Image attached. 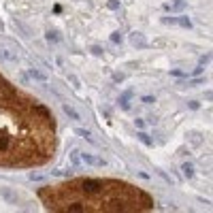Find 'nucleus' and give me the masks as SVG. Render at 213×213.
<instances>
[{"instance_id": "20e7f679", "label": "nucleus", "mask_w": 213, "mask_h": 213, "mask_svg": "<svg viewBox=\"0 0 213 213\" xmlns=\"http://www.w3.org/2000/svg\"><path fill=\"white\" fill-rule=\"evenodd\" d=\"M62 111H64L70 120H81V115L77 113V109H75V107H70L68 102H64V105H62Z\"/></svg>"}, {"instance_id": "aec40b11", "label": "nucleus", "mask_w": 213, "mask_h": 213, "mask_svg": "<svg viewBox=\"0 0 213 213\" xmlns=\"http://www.w3.org/2000/svg\"><path fill=\"white\" fill-rule=\"evenodd\" d=\"M134 124H136L139 130H143V128H145V122H143V120H134Z\"/></svg>"}, {"instance_id": "a878e982", "label": "nucleus", "mask_w": 213, "mask_h": 213, "mask_svg": "<svg viewBox=\"0 0 213 213\" xmlns=\"http://www.w3.org/2000/svg\"><path fill=\"white\" fill-rule=\"evenodd\" d=\"M188 107H190V109H198V102H196V100H190Z\"/></svg>"}, {"instance_id": "2eb2a0df", "label": "nucleus", "mask_w": 213, "mask_h": 213, "mask_svg": "<svg viewBox=\"0 0 213 213\" xmlns=\"http://www.w3.org/2000/svg\"><path fill=\"white\" fill-rule=\"evenodd\" d=\"M70 160H73V164H79V160H81V158H79V151H77V149L70 154Z\"/></svg>"}, {"instance_id": "4be33fe9", "label": "nucleus", "mask_w": 213, "mask_h": 213, "mask_svg": "<svg viewBox=\"0 0 213 213\" xmlns=\"http://www.w3.org/2000/svg\"><path fill=\"white\" fill-rule=\"evenodd\" d=\"M113 81H124V75H122V73H115V75H113Z\"/></svg>"}, {"instance_id": "ddd939ff", "label": "nucleus", "mask_w": 213, "mask_h": 213, "mask_svg": "<svg viewBox=\"0 0 213 213\" xmlns=\"http://www.w3.org/2000/svg\"><path fill=\"white\" fill-rule=\"evenodd\" d=\"M136 136H139V141H141V143H145V145H151V139H149V134H145V132H139Z\"/></svg>"}, {"instance_id": "9d476101", "label": "nucleus", "mask_w": 213, "mask_h": 213, "mask_svg": "<svg viewBox=\"0 0 213 213\" xmlns=\"http://www.w3.org/2000/svg\"><path fill=\"white\" fill-rule=\"evenodd\" d=\"M183 6H185V2H183V0H179V2H175V4H164V9H166V11H181Z\"/></svg>"}, {"instance_id": "9b49d317", "label": "nucleus", "mask_w": 213, "mask_h": 213, "mask_svg": "<svg viewBox=\"0 0 213 213\" xmlns=\"http://www.w3.org/2000/svg\"><path fill=\"white\" fill-rule=\"evenodd\" d=\"M75 134H79V136H83L85 141H89V143H94V139L89 136V132H87V130H83V128H75Z\"/></svg>"}, {"instance_id": "b1692460", "label": "nucleus", "mask_w": 213, "mask_h": 213, "mask_svg": "<svg viewBox=\"0 0 213 213\" xmlns=\"http://www.w3.org/2000/svg\"><path fill=\"white\" fill-rule=\"evenodd\" d=\"M162 21H164V24H177V19H175V17H164Z\"/></svg>"}, {"instance_id": "f8f14e48", "label": "nucleus", "mask_w": 213, "mask_h": 213, "mask_svg": "<svg viewBox=\"0 0 213 213\" xmlns=\"http://www.w3.org/2000/svg\"><path fill=\"white\" fill-rule=\"evenodd\" d=\"M177 24L181 26V28H192V21L185 17V15H181V17H177Z\"/></svg>"}, {"instance_id": "f257e3e1", "label": "nucleus", "mask_w": 213, "mask_h": 213, "mask_svg": "<svg viewBox=\"0 0 213 213\" xmlns=\"http://www.w3.org/2000/svg\"><path fill=\"white\" fill-rule=\"evenodd\" d=\"M77 185H79V190H81V192L89 194V196H94V194H100V192L105 190L107 181H102V179H89V177H85V179H79V181H77Z\"/></svg>"}, {"instance_id": "7ed1b4c3", "label": "nucleus", "mask_w": 213, "mask_h": 213, "mask_svg": "<svg viewBox=\"0 0 213 213\" xmlns=\"http://www.w3.org/2000/svg\"><path fill=\"white\" fill-rule=\"evenodd\" d=\"M130 43H132L134 47H139V49L147 47V41H145V36H143L141 32H132V34H130Z\"/></svg>"}, {"instance_id": "f3484780", "label": "nucleus", "mask_w": 213, "mask_h": 213, "mask_svg": "<svg viewBox=\"0 0 213 213\" xmlns=\"http://www.w3.org/2000/svg\"><path fill=\"white\" fill-rule=\"evenodd\" d=\"M109 9H111V11H117V9H120V2H117V0H111V2H109Z\"/></svg>"}, {"instance_id": "f03ea898", "label": "nucleus", "mask_w": 213, "mask_h": 213, "mask_svg": "<svg viewBox=\"0 0 213 213\" xmlns=\"http://www.w3.org/2000/svg\"><path fill=\"white\" fill-rule=\"evenodd\" d=\"M81 160L85 164H89V166H105V160L94 156V154H81Z\"/></svg>"}, {"instance_id": "393cba45", "label": "nucleus", "mask_w": 213, "mask_h": 213, "mask_svg": "<svg viewBox=\"0 0 213 213\" xmlns=\"http://www.w3.org/2000/svg\"><path fill=\"white\" fill-rule=\"evenodd\" d=\"M170 75H175V77H185V73H181V70H170Z\"/></svg>"}, {"instance_id": "423d86ee", "label": "nucleus", "mask_w": 213, "mask_h": 213, "mask_svg": "<svg viewBox=\"0 0 213 213\" xmlns=\"http://www.w3.org/2000/svg\"><path fill=\"white\" fill-rule=\"evenodd\" d=\"M0 194H2L9 203H17V194H15L11 188H0Z\"/></svg>"}, {"instance_id": "4468645a", "label": "nucleus", "mask_w": 213, "mask_h": 213, "mask_svg": "<svg viewBox=\"0 0 213 213\" xmlns=\"http://www.w3.org/2000/svg\"><path fill=\"white\" fill-rule=\"evenodd\" d=\"M122 41H124V36H122L120 32H113V34H111V43H115V45H117V43H122Z\"/></svg>"}, {"instance_id": "1a4fd4ad", "label": "nucleus", "mask_w": 213, "mask_h": 213, "mask_svg": "<svg viewBox=\"0 0 213 213\" xmlns=\"http://www.w3.org/2000/svg\"><path fill=\"white\" fill-rule=\"evenodd\" d=\"M0 58H4V60H9V62H17V53H13V51H9V49H0Z\"/></svg>"}, {"instance_id": "412c9836", "label": "nucleus", "mask_w": 213, "mask_h": 213, "mask_svg": "<svg viewBox=\"0 0 213 213\" xmlns=\"http://www.w3.org/2000/svg\"><path fill=\"white\" fill-rule=\"evenodd\" d=\"M92 53H94V55H102V49H100V47H92Z\"/></svg>"}, {"instance_id": "6ab92c4d", "label": "nucleus", "mask_w": 213, "mask_h": 213, "mask_svg": "<svg viewBox=\"0 0 213 213\" xmlns=\"http://www.w3.org/2000/svg\"><path fill=\"white\" fill-rule=\"evenodd\" d=\"M68 81H70V83L75 85V87H79V79H77L75 75H68Z\"/></svg>"}, {"instance_id": "39448f33", "label": "nucleus", "mask_w": 213, "mask_h": 213, "mask_svg": "<svg viewBox=\"0 0 213 213\" xmlns=\"http://www.w3.org/2000/svg\"><path fill=\"white\" fill-rule=\"evenodd\" d=\"M28 75H30L34 81H39V83H47V75H43L41 70H36V68H30Z\"/></svg>"}, {"instance_id": "5701e85b", "label": "nucleus", "mask_w": 213, "mask_h": 213, "mask_svg": "<svg viewBox=\"0 0 213 213\" xmlns=\"http://www.w3.org/2000/svg\"><path fill=\"white\" fill-rule=\"evenodd\" d=\"M143 102H145V105H151V102H156V100H154L151 96H143Z\"/></svg>"}, {"instance_id": "6e6552de", "label": "nucleus", "mask_w": 213, "mask_h": 213, "mask_svg": "<svg viewBox=\"0 0 213 213\" xmlns=\"http://www.w3.org/2000/svg\"><path fill=\"white\" fill-rule=\"evenodd\" d=\"M181 173L190 179V177H194V166H192V162H183L181 164Z\"/></svg>"}, {"instance_id": "dca6fc26", "label": "nucleus", "mask_w": 213, "mask_h": 213, "mask_svg": "<svg viewBox=\"0 0 213 213\" xmlns=\"http://www.w3.org/2000/svg\"><path fill=\"white\" fill-rule=\"evenodd\" d=\"M30 179L32 181H43V175L41 173H30Z\"/></svg>"}, {"instance_id": "a211bd4d", "label": "nucleus", "mask_w": 213, "mask_h": 213, "mask_svg": "<svg viewBox=\"0 0 213 213\" xmlns=\"http://www.w3.org/2000/svg\"><path fill=\"white\" fill-rule=\"evenodd\" d=\"M47 41H58V32H47Z\"/></svg>"}, {"instance_id": "0eeeda50", "label": "nucleus", "mask_w": 213, "mask_h": 213, "mask_svg": "<svg viewBox=\"0 0 213 213\" xmlns=\"http://www.w3.org/2000/svg\"><path fill=\"white\" fill-rule=\"evenodd\" d=\"M130 98H132V92H124V94L120 96V107H122V109H130V102H128Z\"/></svg>"}]
</instances>
